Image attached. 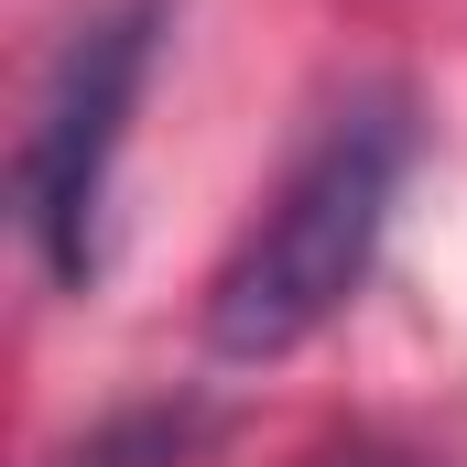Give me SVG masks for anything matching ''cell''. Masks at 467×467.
Wrapping results in <instances>:
<instances>
[{"label":"cell","mask_w":467,"mask_h":467,"mask_svg":"<svg viewBox=\"0 0 467 467\" xmlns=\"http://www.w3.org/2000/svg\"><path fill=\"white\" fill-rule=\"evenodd\" d=\"M402 163H413V119L391 99H358V109L327 119L316 152L272 185V207L218 261V283H207V358L261 369V358H294L305 337H327L348 316V294L369 283V261H380Z\"/></svg>","instance_id":"obj_1"},{"label":"cell","mask_w":467,"mask_h":467,"mask_svg":"<svg viewBox=\"0 0 467 467\" xmlns=\"http://www.w3.org/2000/svg\"><path fill=\"white\" fill-rule=\"evenodd\" d=\"M152 55H163V0H109V11H88L66 33L44 99L22 119L11 207H22L33 261L66 294H88L99 261H109V239H99V218H109V163H119V141H130L141 88H152Z\"/></svg>","instance_id":"obj_2"},{"label":"cell","mask_w":467,"mask_h":467,"mask_svg":"<svg viewBox=\"0 0 467 467\" xmlns=\"http://www.w3.org/2000/svg\"><path fill=\"white\" fill-rule=\"evenodd\" d=\"M185 413H163V402H141V413H109L88 446H66L55 467H185Z\"/></svg>","instance_id":"obj_3"},{"label":"cell","mask_w":467,"mask_h":467,"mask_svg":"<svg viewBox=\"0 0 467 467\" xmlns=\"http://www.w3.org/2000/svg\"><path fill=\"white\" fill-rule=\"evenodd\" d=\"M305 467H413L402 446H380V435H337V446H316Z\"/></svg>","instance_id":"obj_4"}]
</instances>
